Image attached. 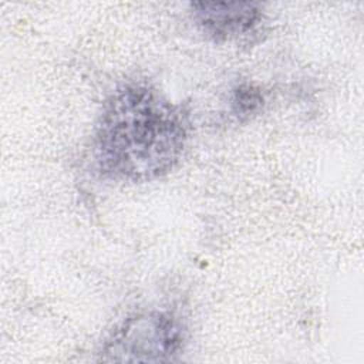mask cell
<instances>
[{
    "label": "cell",
    "instance_id": "3",
    "mask_svg": "<svg viewBox=\"0 0 364 364\" xmlns=\"http://www.w3.org/2000/svg\"><path fill=\"white\" fill-rule=\"evenodd\" d=\"M191 16L199 31L215 43H229L256 33L264 14L253 1H195Z\"/></svg>",
    "mask_w": 364,
    "mask_h": 364
},
{
    "label": "cell",
    "instance_id": "4",
    "mask_svg": "<svg viewBox=\"0 0 364 364\" xmlns=\"http://www.w3.org/2000/svg\"><path fill=\"white\" fill-rule=\"evenodd\" d=\"M263 104L262 92L249 84L237 85L232 94V112L237 118H249L256 114Z\"/></svg>",
    "mask_w": 364,
    "mask_h": 364
},
{
    "label": "cell",
    "instance_id": "2",
    "mask_svg": "<svg viewBox=\"0 0 364 364\" xmlns=\"http://www.w3.org/2000/svg\"><path fill=\"white\" fill-rule=\"evenodd\" d=\"M183 327L165 310H149L127 317L101 348L104 361H169L182 350Z\"/></svg>",
    "mask_w": 364,
    "mask_h": 364
},
{
    "label": "cell",
    "instance_id": "1",
    "mask_svg": "<svg viewBox=\"0 0 364 364\" xmlns=\"http://www.w3.org/2000/svg\"><path fill=\"white\" fill-rule=\"evenodd\" d=\"M189 139V118L158 90L142 82L119 85L102 104L92 138L98 173L141 183L169 173Z\"/></svg>",
    "mask_w": 364,
    "mask_h": 364
}]
</instances>
